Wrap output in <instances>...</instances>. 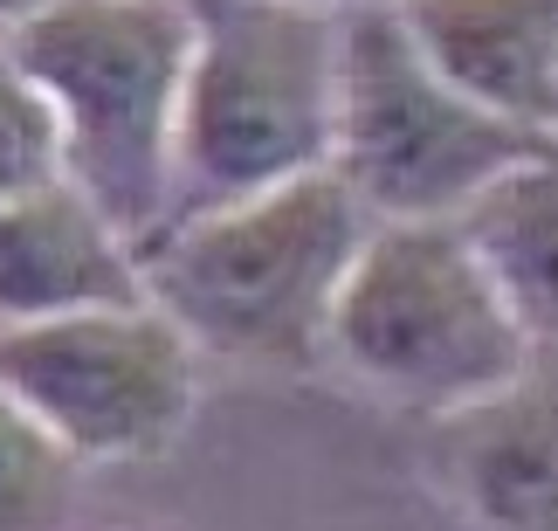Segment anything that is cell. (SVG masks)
<instances>
[{
  "instance_id": "1",
  "label": "cell",
  "mask_w": 558,
  "mask_h": 531,
  "mask_svg": "<svg viewBox=\"0 0 558 531\" xmlns=\"http://www.w3.org/2000/svg\"><path fill=\"white\" fill-rule=\"evenodd\" d=\"M373 236V215L338 173H304L269 194L166 221L138 249L145 297L201 359L248 373H325L338 283Z\"/></svg>"
},
{
  "instance_id": "2",
  "label": "cell",
  "mask_w": 558,
  "mask_h": 531,
  "mask_svg": "<svg viewBox=\"0 0 558 531\" xmlns=\"http://www.w3.org/2000/svg\"><path fill=\"white\" fill-rule=\"evenodd\" d=\"M0 56L49 97L62 180L145 249L173 215V145L193 62L186 0H49L0 35Z\"/></svg>"
},
{
  "instance_id": "3",
  "label": "cell",
  "mask_w": 558,
  "mask_h": 531,
  "mask_svg": "<svg viewBox=\"0 0 558 531\" xmlns=\"http://www.w3.org/2000/svg\"><path fill=\"white\" fill-rule=\"evenodd\" d=\"M531 352L538 338L510 311L462 221H373L325 325V373L427 421L504 394Z\"/></svg>"
},
{
  "instance_id": "4",
  "label": "cell",
  "mask_w": 558,
  "mask_h": 531,
  "mask_svg": "<svg viewBox=\"0 0 558 531\" xmlns=\"http://www.w3.org/2000/svg\"><path fill=\"white\" fill-rule=\"evenodd\" d=\"M193 62L173 145V215L331 173L338 14L311 0H186Z\"/></svg>"
},
{
  "instance_id": "5",
  "label": "cell",
  "mask_w": 558,
  "mask_h": 531,
  "mask_svg": "<svg viewBox=\"0 0 558 531\" xmlns=\"http://www.w3.org/2000/svg\"><path fill=\"white\" fill-rule=\"evenodd\" d=\"M551 132H524L462 97L400 8L338 14V145L331 173L373 221H456Z\"/></svg>"
},
{
  "instance_id": "6",
  "label": "cell",
  "mask_w": 558,
  "mask_h": 531,
  "mask_svg": "<svg viewBox=\"0 0 558 531\" xmlns=\"http://www.w3.org/2000/svg\"><path fill=\"white\" fill-rule=\"evenodd\" d=\"M0 394L76 462L166 456L201 408V352L153 297L0 331Z\"/></svg>"
},
{
  "instance_id": "7",
  "label": "cell",
  "mask_w": 558,
  "mask_h": 531,
  "mask_svg": "<svg viewBox=\"0 0 558 531\" xmlns=\"http://www.w3.org/2000/svg\"><path fill=\"white\" fill-rule=\"evenodd\" d=\"M441 483L483 531H558V346L504 394L435 421Z\"/></svg>"
},
{
  "instance_id": "8",
  "label": "cell",
  "mask_w": 558,
  "mask_h": 531,
  "mask_svg": "<svg viewBox=\"0 0 558 531\" xmlns=\"http://www.w3.org/2000/svg\"><path fill=\"white\" fill-rule=\"evenodd\" d=\"M145 297L138 249L70 180L0 201V331Z\"/></svg>"
},
{
  "instance_id": "9",
  "label": "cell",
  "mask_w": 558,
  "mask_h": 531,
  "mask_svg": "<svg viewBox=\"0 0 558 531\" xmlns=\"http://www.w3.org/2000/svg\"><path fill=\"white\" fill-rule=\"evenodd\" d=\"M427 62L524 132H558V0H407Z\"/></svg>"
},
{
  "instance_id": "10",
  "label": "cell",
  "mask_w": 558,
  "mask_h": 531,
  "mask_svg": "<svg viewBox=\"0 0 558 531\" xmlns=\"http://www.w3.org/2000/svg\"><path fill=\"white\" fill-rule=\"evenodd\" d=\"M456 221L489 263V276L504 283L524 331L538 346H558V132Z\"/></svg>"
},
{
  "instance_id": "11",
  "label": "cell",
  "mask_w": 558,
  "mask_h": 531,
  "mask_svg": "<svg viewBox=\"0 0 558 531\" xmlns=\"http://www.w3.org/2000/svg\"><path fill=\"white\" fill-rule=\"evenodd\" d=\"M76 470L83 462L0 394V531H41L49 518H62Z\"/></svg>"
},
{
  "instance_id": "12",
  "label": "cell",
  "mask_w": 558,
  "mask_h": 531,
  "mask_svg": "<svg viewBox=\"0 0 558 531\" xmlns=\"http://www.w3.org/2000/svg\"><path fill=\"white\" fill-rule=\"evenodd\" d=\"M62 180V132L49 97L0 56V201L35 194V186Z\"/></svg>"
},
{
  "instance_id": "13",
  "label": "cell",
  "mask_w": 558,
  "mask_h": 531,
  "mask_svg": "<svg viewBox=\"0 0 558 531\" xmlns=\"http://www.w3.org/2000/svg\"><path fill=\"white\" fill-rule=\"evenodd\" d=\"M41 8H49V0H0V35H8V28H21V21H28V14H41Z\"/></svg>"
},
{
  "instance_id": "14",
  "label": "cell",
  "mask_w": 558,
  "mask_h": 531,
  "mask_svg": "<svg viewBox=\"0 0 558 531\" xmlns=\"http://www.w3.org/2000/svg\"><path fill=\"white\" fill-rule=\"evenodd\" d=\"M311 8H331V14H352V8H407V0H311Z\"/></svg>"
}]
</instances>
